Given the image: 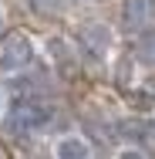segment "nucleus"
<instances>
[{
    "label": "nucleus",
    "mask_w": 155,
    "mask_h": 159,
    "mask_svg": "<svg viewBox=\"0 0 155 159\" xmlns=\"http://www.w3.org/2000/svg\"><path fill=\"white\" fill-rule=\"evenodd\" d=\"M74 44H78V51L84 58H91L94 64H105L115 51V31L105 20H84L74 31Z\"/></svg>",
    "instance_id": "nucleus-1"
},
{
    "label": "nucleus",
    "mask_w": 155,
    "mask_h": 159,
    "mask_svg": "<svg viewBox=\"0 0 155 159\" xmlns=\"http://www.w3.org/2000/svg\"><path fill=\"white\" fill-rule=\"evenodd\" d=\"M54 159H91V146H88L84 135L67 132L54 142Z\"/></svg>",
    "instance_id": "nucleus-6"
},
{
    "label": "nucleus",
    "mask_w": 155,
    "mask_h": 159,
    "mask_svg": "<svg viewBox=\"0 0 155 159\" xmlns=\"http://www.w3.org/2000/svg\"><path fill=\"white\" fill-rule=\"evenodd\" d=\"M44 54H47V61L58 75H74L78 71V48H74V41H67L61 34H51L44 41Z\"/></svg>",
    "instance_id": "nucleus-4"
},
{
    "label": "nucleus",
    "mask_w": 155,
    "mask_h": 159,
    "mask_svg": "<svg viewBox=\"0 0 155 159\" xmlns=\"http://www.w3.org/2000/svg\"><path fill=\"white\" fill-rule=\"evenodd\" d=\"M135 54H138V61L145 64V68H155V31H145L142 37H138Z\"/></svg>",
    "instance_id": "nucleus-7"
},
{
    "label": "nucleus",
    "mask_w": 155,
    "mask_h": 159,
    "mask_svg": "<svg viewBox=\"0 0 155 159\" xmlns=\"http://www.w3.org/2000/svg\"><path fill=\"white\" fill-rule=\"evenodd\" d=\"M115 159H149L142 149H135V146H125V149H118L115 152Z\"/></svg>",
    "instance_id": "nucleus-9"
},
{
    "label": "nucleus",
    "mask_w": 155,
    "mask_h": 159,
    "mask_svg": "<svg viewBox=\"0 0 155 159\" xmlns=\"http://www.w3.org/2000/svg\"><path fill=\"white\" fill-rule=\"evenodd\" d=\"M37 61V44L31 34L14 31L0 41V75H20Z\"/></svg>",
    "instance_id": "nucleus-2"
},
{
    "label": "nucleus",
    "mask_w": 155,
    "mask_h": 159,
    "mask_svg": "<svg viewBox=\"0 0 155 159\" xmlns=\"http://www.w3.org/2000/svg\"><path fill=\"white\" fill-rule=\"evenodd\" d=\"M0 119H3V129L10 135H34V132H41V129L51 122V108H44L37 102H20V105H14Z\"/></svg>",
    "instance_id": "nucleus-3"
},
{
    "label": "nucleus",
    "mask_w": 155,
    "mask_h": 159,
    "mask_svg": "<svg viewBox=\"0 0 155 159\" xmlns=\"http://www.w3.org/2000/svg\"><path fill=\"white\" fill-rule=\"evenodd\" d=\"M34 14H54V10H64L71 0H27Z\"/></svg>",
    "instance_id": "nucleus-8"
},
{
    "label": "nucleus",
    "mask_w": 155,
    "mask_h": 159,
    "mask_svg": "<svg viewBox=\"0 0 155 159\" xmlns=\"http://www.w3.org/2000/svg\"><path fill=\"white\" fill-rule=\"evenodd\" d=\"M3 24H7V17H3V10H0V31H3Z\"/></svg>",
    "instance_id": "nucleus-10"
},
{
    "label": "nucleus",
    "mask_w": 155,
    "mask_h": 159,
    "mask_svg": "<svg viewBox=\"0 0 155 159\" xmlns=\"http://www.w3.org/2000/svg\"><path fill=\"white\" fill-rule=\"evenodd\" d=\"M152 20V0H122V27L142 31Z\"/></svg>",
    "instance_id": "nucleus-5"
},
{
    "label": "nucleus",
    "mask_w": 155,
    "mask_h": 159,
    "mask_svg": "<svg viewBox=\"0 0 155 159\" xmlns=\"http://www.w3.org/2000/svg\"><path fill=\"white\" fill-rule=\"evenodd\" d=\"M0 159H7V156H3V149H0Z\"/></svg>",
    "instance_id": "nucleus-12"
},
{
    "label": "nucleus",
    "mask_w": 155,
    "mask_h": 159,
    "mask_svg": "<svg viewBox=\"0 0 155 159\" xmlns=\"http://www.w3.org/2000/svg\"><path fill=\"white\" fill-rule=\"evenodd\" d=\"M0 115H3V92H0Z\"/></svg>",
    "instance_id": "nucleus-11"
}]
</instances>
